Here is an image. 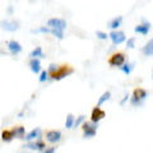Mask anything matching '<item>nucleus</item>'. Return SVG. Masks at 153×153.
<instances>
[{"label": "nucleus", "mask_w": 153, "mask_h": 153, "mask_svg": "<svg viewBox=\"0 0 153 153\" xmlns=\"http://www.w3.org/2000/svg\"><path fill=\"white\" fill-rule=\"evenodd\" d=\"M73 73H74V69L71 68V66L63 65V66H60V68H57V70L55 71V73H52L50 75H51V79H54V80H61V79H64L65 76H68V75L73 74Z\"/></svg>", "instance_id": "nucleus-1"}, {"label": "nucleus", "mask_w": 153, "mask_h": 153, "mask_svg": "<svg viewBox=\"0 0 153 153\" xmlns=\"http://www.w3.org/2000/svg\"><path fill=\"white\" fill-rule=\"evenodd\" d=\"M97 128H98V124H94V123H88V121H84L82 124V129H83V138L85 139H91L96 135L97 133Z\"/></svg>", "instance_id": "nucleus-2"}, {"label": "nucleus", "mask_w": 153, "mask_h": 153, "mask_svg": "<svg viewBox=\"0 0 153 153\" xmlns=\"http://www.w3.org/2000/svg\"><path fill=\"white\" fill-rule=\"evenodd\" d=\"M108 38L111 40L112 45L117 46V45H121L123 42L126 41V36L125 33H124L123 31H111L108 35Z\"/></svg>", "instance_id": "nucleus-3"}, {"label": "nucleus", "mask_w": 153, "mask_h": 153, "mask_svg": "<svg viewBox=\"0 0 153 153\" xmlns=\"http://www.w3.org/2000/svg\"><path fill=\"white\" fill-rule=\"evenodd\" d=\"M126 61V56L124 52H115L114 55L110 56V59H108V64L111 65V66H121Z\"/></svg>", "instance_id": "nucleus-4"}, {"label": "nucleus", "mask_w": 153, "mask_h": 153, "mask_svg": "<svg viewBox=\"0 0 153 153\" xmlns=\"http://www.w3.org/2000/svg\"><path fill=\"white\" fill-rule=\"evenodd\" d=\"M66 21L65 19H61V18H50L47 21V27L50 28H55V30H60V31H64L66 28Z\"/></svg>", "instance_id": "nucleus-5"}, {"label": "nucleus", "mask_w": 153, "mask_h": 153, "mask_svg": "<svg viewBox=\"0 0 153 153\" xmlns=\"http://www.w3.org/2000/svg\"><path fill=\"white\" fill-rule=\"evenodd\" d=\"M0 27L5 31H9V32H16V31L19 30L21 23H19L18 21H8V19H5V21L0 22Z\"/></svg>", "instance_id": "nucleus-6"}, {"label": "nucleus", "mask_w": 153, "mask_h": 153, "mask_svg": "<svg viewBox=\"0 0 153 153\" xmlns=\"http://www.w3.org/2000/svg\"><path fill=\"white\" fill-rule=\"evenodd\" d=\"M105 117H106V112H105L100 106H96L92 110V114H91V121H92V123L98 124Z\"/></svg>", "instance_id": "nucleus-7"}, {"label": "nucleus", "mask_w": 153, "mask_h": 153, "mask_svg": "<svg viewBox=\"0 0 153 153\" xmlns=\"http://www.w3.org/2000/svg\"><path fill=\"white\" fill-rule=\"evenodd\" d=\"M61 139V133L59 130H49L46 131V140L51 143V144H55V143L60 142Z\"/></svg>", "instance_id": "nucleus-8"}, {"label": "nucleus", "mask_w": 153, "mask_h": 153, "mask_svg": "<svg viewBox=\"0 0 153 153\" xmlns=\"http://www.w3.org/2000/svg\"><path fill=\"white\" fill-rule=\"evenodd\" d=\"M8 50L12 55H18L19 52H22V45L16 40H10L8 42Z\"/></svg>", "instance_id": "nucleus-9"}, {"label": "nucleus", "mask_w": 153, "mask_h": 153, "mask_svg": "<svg viewBox=\"0 0 153 153\" xmlns=\"http://www.w3.org/2000/svg\"><path fill=\"white\" fill-rule=\"evenodd\" d=\"M134 31H135L137 33H140V35H143V36H147L148 32L151 31V23L147 22V21H143L142 25H138L135 28H134Z\"/></svg>", "instance_id": "nucleus-10"}, {"label": "nucleus", "mask_w": 153, "mask_h": 153, "mask_svg": "<svg viewBox=\"0 0 153 153\" xmlns=\"http://www.w3.org/2000/svg\"><path fill=\"white\" fill-rule=\"evenodd\" d=\"M133 97L135 100H138V101L143 102L148 97V92L146 89H143V88H135L133 91Z\"/></svg>", "instance_id": "nucleus-11"}, {"label": "nucleus", "mask_w": 153, "mask_h": 153, "mask_svg": "<svg viewBox=\"0 0 153 153\" xmlns=\"http://www.w3.org/2000/svg\"><path fill=\"white\" fill-rule=\"evenodd\" d=\"M40 138H41V129L36 128V129H33V130H31L30 133H28L23 139H26L27 142H31V140H35V139H40Z\"/></svg>", "instance_id": "nucleus-12"}, {"label": "nucleus", "mask_w": 153, "mask_h": 153, "mask_svg": "<svg viewBox=\"0 0 153 153\" xmlns=\"http://www.w3.org/2000/svg\"><path fill=\"white\" fill-rule=\"evenodd\" d=\"M30 68L32 70V73L35 74H38L41 71V61L40 59H37V57H32L30 60Z\"/></svg>", "instance_id": "nucleus-13"}, {"label": "nucleus", "mask_w": 153, "mask_h": 153, "mask_svg": "<svg viewBox=\"0 0 153 153\" xmlns=\"http://www.w3.org/2000/svg\"><path fill=\"white\" fill-rule=\"evenodd\" d=\"M121 23H123V17L119 16V17H115L114 19H111V21L107 23V27L111 28L112 31H116L117 28L121 26Z\"/></svg>", "instance_id": "nucleus-14"}, {"label": "nucleus", "mask_w": 153, "mask_h": 153, "mask_svg": "<svg viewBox=\"0 0 153 153\" xmlns=\"http://www.w3.org/2000/svg\"><path fill=\"white\" fill-rule=\"evenodd\" d=\"M142 54L146 56H153V38H151V40L142 47Z\"/></svg>", "instance_id": "nucleus-15"}, {"label": "nucleus", "mask_w": 153, "mask_h": 153, "mask_svg": "<svg viewBox=\"0 0 153 153\" xmlns=\"http://www.w3.org/2000/svg\"><path fill=\"white\" fill-rule=\"evenodd\" d=\"M134 66H135V63H124L121 66H119V69H120L124 74L129 75V74H130L131 71H133Z\"/></svg>", "instance_id": "nucleus-16"}, {"label": "nucleus", "mask_w": 153, "mask_h": 153, "mask_svg": "<svg viewBox=\"0 0 153 153\" xmlns=\"http://www.w3.org/2000/svg\"><path fill=\"white\" fill-rule=\"evenodd\" d=\"M14 138H16V135H14L13 129H10V130H4L1 133V139L4 142H12Z\"/></svg>", "instance_id": "nucleus-17"}, {"label": "nucleus", "mask_w": 153, "mask_h": 153, "mask_svg": "<svg viewBox=\"0 0 153 153\" xmlns=\"http://www.w3.org/2000/svg\"><path fill=\"white\" fill-rule=\"evenodd\" d=\"M30 56H31V59H32V57H37V59H41V57H45V54H44V51H42L41 47L37 46L36 49H33V50L31 51Z\"/></svg>", "instance_id": "nucleus-18"}, {"label": "nucleus", "mask_w": 153, "mask_h": 153, "mask_svg": "<svg viewBox=\"0 0 153 153\" xmlns=\"http://www.w3.org/2000/svg\"><path fill=\"white\" fill-rule=\"evenodd\" d=\"M74 115L73 114H68L66 115V120H65V128L66 129H73L74 128Z\"/></svg>", "instance_id": "nucleus-19"}, {"label": "nucleus", "mask_w": 153, "mask_h": 153, "mask_svg": "<svg viewBox=\"0 0 153 153\" xmlns=\"http://www.w3.org/2000/svg\"><path fill=\"white\" fill-rule=\"evenodd\" d=\"M13 131H14V135H16V138H19V139H23L25 138V128L23 126H16L13 128Z\"/></svg>", "instance_id": "nucleus-20"}, {"label": "nucleus", "mask_w": 153, "mask_h": 153, "mask_svg": "<svg viewBox=\"0 0 153 153\" xmlns=\"http://www.w3.org/2000/svg\"><path fill=\"white\" fill-rule=\"evenodd\" d=\"M110 97H111V93L108 92V91H106V92H105L101 97L98 98V102H97V106H102V105L106 102V101H108L110 100Z\"/></svg>", "instance_id": "nucleus-21"}, {"label": "nucleus", "mask_w": 153, "mask_h": 153, "mask_svg": "<svg viewBox=\"0 0 153 153\" xmlns=\"http://www.w3.org/2000/svg\"><path fill=\"white\" fill-rule=\"evenodd\" d=\"M50 33H51V35H54L56 38H59V40H63V38H64V31H60V30H55V28H51Z\"/></svg>", "instance_id": "nucleus-22"}, {"label": "nucleus", "mask_w": 153, "mask_h": 153, "mask_svg": "<svg viewBox=\"0 0 153 153\" xmlns=\"http://www.w3.org/2000/svg\"><path fill=\"white\" fill-rule=\"evenodd\" d=\"M51 31V28L50 27H40V28H37V30H32V33H50Z\"/></svg>", "instance_id": "nucleus-23"}, {"label": "nucleus", "mask_w": 153, "mask_h": 153, "mask_svg": "<svg viewBox=\"0 0 153 153\" xmlns=\"http://www.w3.org/2000/svg\"><path fill=\"white\" fill-rule=\"evenodd\" d=\"M49 71L47 70H44V71H41V74H40V78H38V80H40V83H44L46 82L47 79H49Z\"/></svg>", "instance_id": "nucleus-24"}, {"label": "nucleus", "mask_w": 153, "mask_h": 153, "mask_svg": "<svg viewBox=\"0 0 153 153\" xmlns=\"http://www.w3.org/2000/svg\"><path fill=\"white\" fill-rule=\"evenodd\" d=\"M85 121V116L84 115H80V116H78L74 120V126L76 128V126H79V125H82V124Z\"/></svg>", "instance_id": "nucleus-25"}, {"label": "nucleus", "mask_w": 153, "mask_h": 153, "mask_svg": "<svg viewBox=\"0 0 153 153\" xmlns=\"http://www.w3.org/2000/svg\"><path fill=\"white\" fill-rule=\"evenodd\" d=\"M46 148V144L42 140H40V139H36V149L37 151H42L44 152V149Z\"/></svg>", "instance_id": "nucleus-26"}, {"label": "nucleus", "mask_w": 153, "mask_h": 153, "mask_svg": "<svg viewBox=\"0 0 153 153\" xmlns=\"http://www.w3.org/2000/svg\"><path fill=\"white\" fill-rule=\"evenodd\" d=\"M134 46H135V37L128 38L126 40V47L128 49H134Z\"/></svg>", "instance_id": "nucleus-27"}, {"label": "nucleus", "mask_w": 153, "mask_h": 153, "mask_svg": "<svg viewBox=\"0 0 153 153\" xmlns=\"http://www.w3.org/2000/svg\"><path fill=\"white\" fill-rule=\"evenodd\" d=\"M96 36H97V38H100V40H107V37H108L107 33H105L102 31H97L96 32Z\"/></svg>", "instance_id": "nucleus-28"}, {"label": "nucleus", "mask_w": 153, "mask_h": 153, "mask_svg": "<svg viewBox=\"0 0 153 153\" xmlns=\"http://www.w3.org/2000/svg\"><path fill=\"white\" fill-rule=\"evenodd\" d=\"M57 68H59V65H56V64H50L47 71H49V74H52V73H55V71L57 70Z\"/></svg>", "instance_id": "nucleus-29"}, {"label": "nucleus", "mask_w": 153, "mask_h": 153, "mask_svg": "<svg viewBox=\"0 0 153 153\" xmlns=\"http://www.w3.org/2000/svg\"><path fill=\"white\" fill-rule=\"evenodd\" d=\"M25 148H28V149H32V151H35L36 149V142H28L27 144L25 146Z\"/></svg>", "instance_id": "nucleus-30"}, {"label": "nucleus", "mask_w": 153, "mask_h": 153, "mask_svg": "<svg viewBox=\"0 0 153 153\" xmlns=\"http://www.w3.org/2000/svg\"><path fill=\"white\" fill-rule=\"evenodd\" d=\"M130 103L133 105V106H140V105H142L143 102H140V101H138V100H135V98H134V97H133V96H131V97H130Z\"/></svg>", "instance_id": "nucleus-31"}, {"label": "nucleus", "mask_w": 153, "mask_h": 153, "mask_svg": "<svg viewBox=\"0 0 153 153\" xmlns=\"http://www.w3.org/2000/svg\"><path fill=\"white\" fill-rule=\"evenodd\" d=\"M56 152V148L55 147H49V148H45L44 153H55Z\"/></svg>", "instance_id": "nucleus-32"}, {"label": "nucleus", "mask_w": 153, "mask_h": 153, "mask_svg": "<svg viewBox=\"0 0 153 153\" xmlns=\"http://www.w3.org/2000/svg\"><path fill=\"white\" fill-rule=\"evenodd\" d=\"M128 100H129V94H126V96H125V97H124V100H123V101L120 102V105H124V103H125V102L128 101Z\"/></svg>", "instance_id": "nucleus-33"}, {"label": "nucleus", "mask_w": 153, "mask_h": 153, "mask_svg": "<svg viewBox=\"0 0 153 153\" xmlns=\"http://www.w3.org/2000/svg\"><path fill=\"white\" fill-rule=\"evenodd\" d=\"M152 78H153V71H152Z\"/></svg>", "instance_id": "nucleus-34"}]
</instances>
